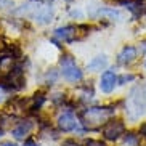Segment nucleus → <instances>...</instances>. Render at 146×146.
Returning <instances> with one entry per match:
<instances>
[{
	"mask_svg": "<svg viewBox=\"0 0 146 146\" xmlns=\"http://www.w3.org/2000/svg\"><path fill=\"white\" fill-rule=\"evenodd\" d=\"M116 116V106L103 104V106H87L80 112V120L85 130L101 129L109 119Z\"/></svg>",
	"mask_w": 146,
	"mask_h": 146,
	"instance_id": "f257e3e1",
	"label": "nucleus"
},
{
	"mask_svg": "<svg viewBox=\"0 0 146 146\" xmlns=\"http://www.w3.org/2000/svg\"><path fill=\"white\" fill-rule=\"evenodd\" d=\"M125 116L130 122H137L146 112V88L145 87H133L125 98Z\"/></svg>",
	"mask_w": 146,
	"mask_h": 146,
	"instance_id": "f03ea898",
	"label": "nucleus"
},
{
	"mask_svg": "<svg viewBox=\"0 0 146 146\" xmlns=\"http://www.w3.org/2000/svg\"><path fill=\"white\" fill-rule=\"evenodd\" d=\"M60 74L69 84H79L84 79V71L76 63L71 55H61L60 58Z\"/></svg>",
	"mask_w": 146,
	"mask_h": 146,
	"instance_id": "7ed1b4c3",
	"label": "nucleus"
},
{
	"mask_svg": "<svg viewBox=\"0 0 146 146\" xmlns=\"http://www.w3.org/2000/svg\"><path fill=\"white\" fill-rule=\"evenodd\" d=\"M56 127L60 132H64V133H82L85 130V127L82 125V120L79 119L72 111H64L61 112L58 119H56Z\"/></svg>",
	"mask_w": 146,
	"mask_h": 146,
	"instance_id": "20e7f679",
	"label": "nucleus"
},
{
	"mask_svg": "<svg viewBox=\"0 0 146 146\" xmlns=\"http://www.w3.org/2000/svg\"><path fill=\"white\" fill-rule=\"evenodd\" d=\"M101 133H103V138L106 141H119L122 135L125 133V124L120 119H109L106 124L101 127Z\"/></svg>",
	"mask_w": 146,
	"mask_h": 146,
	"instance_id": "39448f33",
	"label": "nucleus"
},
{
	"mask_svg": "<svg viewBox=\"0 0 146 146\" xmlns=\"http://www.w3.org/2000/svg\"><path fill=\"white\" fill-rule=\"evenodd\" d=\"M80 31V26H63V27H58L55 29L53 32V40L56 43H72L74 40L80 39L82 35L79 34Z\"/></svg>",
	"mask_w": 146,
	"mask_h": 146,
	"instance_id": "423d86ee",
	"label": "nucleus"
},
{
	"mask_svg": "<svg viewBox=\"0 0 146 146\" xmlns=\"http://www.w3.org/2000/svg\"><path fill=\"white\" fill-rule=\"evenodd\" d=\"M119 76L116 74V71L114 69H108V71H104L103 74H101V77H100V90L103 92V93L109 95L114 92V88L117 87V84H119Z\"/></svg>",
	"mask_w": 146,
	"mask_h": 146,
	"instance_id": "0eeeda50",
	"label": "nucleus"
},
{
	"mask_svg": "<svg viewBox=\"0 0 146 146\" xmlns=\"http://www.w3.org/2000/svg\"><path fill=\"white\" fill-rule=\"evenodd\" d=\"M26 15H29L34 21H37L39 24H48V23L53 19V10L50 8V7H32L31 8V11L29 13H26Z\"/></svg>",
	"mask_w": 146,
	"mask_h": 146,
	"instance_id": "6e6552de",
	"label": "nucleus"
},
{
	"mask_svg": "<svg viewBox=\"0 0 146 146\" xmlns=\"http://www.w3.org/2000/svg\"><path fill=\"white\" fill-rule=\"evenodd\" d=\"M34 129V122L29 119H23V120H18L16 125L11 129V135H13L15 140H23L24 138H29L31 132Z\"/></svg>",
	"mask_w": 146,
	"mask_h": 146,
	"instance_id": "1a4fd4ad",
	"label": "nucleus"
},
{
	"mask_svg": "<svg viewBox=\"0 0 146 146\" xmlns=\"http://www.w3.org/2000/svg\"><path fill=\"white\" fill-rule=\"evenodd\" d=\"M137 58H138V48H135L133 45H125L119 52L116 61L119 66H130L137 61Z\"/></svg>",
	"mask_w": 146,
	"mask_h": 146,
	"instance_id": "9d476101",
	"label": "nucleus"
},
{
	"mask_svg": "<svg viewBox=\"0 0 146 146\" xmlns=\"http://www.w3.org/2000/svg\"><path fill=\"white\" fill-rule=\"evenodd\" d=\"M96 16L103 18V19H111V21H122L124 19V13L119 11V10H116V8H111V7L100 8Z\"/></svg>",
	"mask_w": 146,
	"mask_h": 146,
	"instance_id": "9b49d317",
	"label": "nucleus"
},
{
	"mask_svg": "<svg viewBox=\"0 0 146 146\" xmlns=\"http://www.w3.org/2000/svg\"><path fill=\"white\" fill-rule=\"evenodd\" d=\"M106 66H108L106 55H98V56H95V58H92V60L88 61V64H87V71H88V72H98V71L104 69Z\"/></svg>",
	"mask_w": 146,
	"mask_h": 146,
	"instance_id": "f8f14e48",
	"label": "nucleus"
},
{
	"mask_svg": "<svg viewBox=\"0 0 146 146\" xmlns=\"http://www.w3.org/2000/svg\"><path fill=\"white\" fill-rule=\"evenodd\" d=\"M119 141L120 146H140V135L135 132H125Z\"/></svg>",
	"mask_w": 146,
	"mask_h": 146,
	"instance_id": "ddd939ff",
	"label": "nucleus"
},
{
	"mask_svg": "<svg viewBox=\"0 0 146 146\" xmlns=\"http://www.w3.org/2000/svg\"><path fill=\"white\" fill-rule=\"evenodd\" d=\"M79 100H80L82 103H87V101H90L93 100L95 93H93V87L90 84H84V85L79 87V93H77Z\"/></svg>",
	"mask_w": 146,
	"mask_h": 146,
	"instance_id": "4468645a",
	"label": "nucleus"
},
{
	"mask_svg": "<svg viewBox=\"0 0 146 146\" xmlns=\"http://www.w3.org/2000/svg\"><path fill=\"white\" fill-rule=\"evenodd\" d=\"M45 101H47V96L43 93H35L34 96L29 100V109H37V111H39L40 108L45 104Z\"/></svg>",
	"mask_w": 146,
	"mask_h": 146,
	"instance_id": "2eb2a0df",
	"label": "nucleus"
},
{
	"mask_svg": "<svg viewBox=\"0 0 146 146\" xmlns=\"http://www.w3.org/2000/svg\"><path fill=\"white\" fill-rule=\"evenodd\" d=\"M60 76H61L60 71H56V69H50V71H47V74H45V84L53 85V84L58 80V77H60Z\"/></svg>",
	"mask_w": 146,
	"mask_h": 146,
	"instance_id": "dca6fc26",
	"label": "nucleus"
},
{
	"mask_svg": "<svg viewBox=\"0 0 146 146\" xmlns=\"http://www.w3.org/2000/svg\"><path fill=\"white\" fill-rule=\"evenodd\" d=\"M10 93L11 92L5 87V84L3 82H0V104H3L5 101H8V98H10Z\"/></svg>",
	"mask_w": 146,
	"mask_h": 146,
	"instance_id": "f3484780",
	"label": "nucleus"
},
{
	"mask_svg": "<svg viewBox=\"0 0 146 146\" xmlns=\"http://www.w3.org/2000/svg\"><path fill=\"white\" fill-rule=\"evenodd\" d=\"M135 80V76L133 74H122V76H119V85H125V84H130V82Z\"/></svg>",
	"mask_w": 146,
	"mask_h": 146,
	"instance_id": "a211bd4d",
	"label": "nucleus"
},
{
	"mask_svg": "<svg viewBox=\"0 0 146 146\" xmlns=\"http://www.w3.org/2000/svg\"><path fill=\"white\" fill-rule=\"evenodd\" d=\"M84 146H106V143L100 141V140H87Z\"/></svg>",
	"mask_w": 146,
	"mask_h": 146,
	"instance_id": "6ab92c4d",
	"label": "nucleus"
},
{
	"mask_svg": "<svg viewBox=\"0 0 146 146\" xmlns=\"http://www.w3.org/2000/svg\"><path fill=\"white\" fill-rule=\"evenodd\" d=\"M138 135L146 140V122H143V124L140 125V129H138Z\"/></svg>",
	"mask_w": 146,
	"mask_h": 146,
	"instance_id": "aec40b11",
	"label": "nucleus"
},
{
	"mask_svg": "<svg viewBox=\"0 0 146 146\" xmlns=\"http://www.w3.org/2000/svg\"><path fill=\"white\" fill-rule=\"evenodd\" d=\"M61 146H82L80 143H77L76 140H64L61 143Z\"/></svg>",
	"mask_w": 146,
	"mask_h": 146,
	"instance_id": "412c9836",
	"label": "nucleus"
},
{
	"mask_svg": "<svg viewBox=\"0 0 146 146\" xmlns=\"http://www.w3.org/2000/svg\"><path fill=\"white\" fill-rule=\"evenodd\" d=\"M23 146H39V145H37V141L32 140V138H26V141L23 143Z\"/></svg>",
	"mask_w": 146,
	"mask_h": 146,
	"instance_id": "4be33fe9",
	"label": "nucleus"
},
{
	"mask_svg": "<svg viewBox=\"0 0 146 146\" xmlns=\"http://www.w3.org/2000/svg\"><path fill=\"white\" fill-rule=\"evenodd\" d=\"M0 146H16L15 143H11V141H5V143H2Z\"/></svg>",
	"mask_w": 146,
	"mask_h": 146,
	"instance_id": "5701e85b",
	"label": "nucleus"
},
{
	"mask_svg": "<svg viewBox=\"0 0 146 146\" xmlns=\"http://www.w3.org/2000/svg\"><path fill=\"white\" fill-rule=\"evenodd\" d=\"M35 2H53V0H35Z\"/></svg>",
	"mask_w": 146,
	"mask_h": 146,
	"instance_id": "b1692460",
	"label": "nucleus"
},
{
	"mask_svg": "<svg viewBox=\"0 0 146 146\" xmlns=\"http://www.w3.org/2000/svg\"><path fill=\"white\" fill-rule=\"evenodd\" d=\"M145 5H146V0H145V3H143V8H145Z\"/></svg>",
	"mask_w": 146,
	"mask_h": 146,
	"instance_id": "393cba45",
	"label": "nucleus"
},
{
	"mask_svg": "<svg viewBox=\"0 0 146 146\" xmlns=\"http://www.w3.org/2000/svg\"><path fill=\"white\" fill-rule=\"evenodd\" d=\"M66 2H74V0H66Z\"/></svg>",
	"mask_w": 146,
	"mask_h": 146,
	"instance_id": "a878e982",
	"label": "nucleus"
},
{
	"mask_svg": "<svg viewBox=\"0 0 146 146\" xmlns=\"http://www.w3.org/2000/svg\"><path fill=\"white\" fill-rule=\"evenodd\" d=\"M145 69H146V60H145Z\"/></svg>",
	"mask_w": 146,
	"mask_h": 146,
	"instance_id": "bb28decb",
	"label": "nucleus"
}]
</instances>
